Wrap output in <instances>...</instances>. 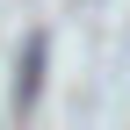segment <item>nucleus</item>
Here are the masks:
<instances>
[{"label": "nucleus", "instance_id": "1", "mask_svg": "<svg viewBox=\"0 0 130 130\" xmlns=\"http://www.w3.org/2000/svg\"><path fill=\"white\" fill-rule=\"evenodd\" d=\"M36 87H43V36H29L22 43V87H14V108L29 116V101H36Z\"/></svg>", "mask_w": 130, "mask_h": 130}]
</instances>
